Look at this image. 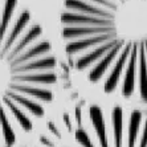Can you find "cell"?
Returning <instances> with one entry per match:
<instances>
[{
    "label": "cell",
    "instance_id": "obj_2",
    "mask_svg": "<svg viewBox=\"0 0 147 147\" xmlns=\"http://www.w3.org/2000/svg\"><path fill=\"white\" fill-rule=\"evenodd\" d=\"M57 60L42 25L19 0H0V147L31 133L53 101Z\"/></svg>",
    "mask_w": 147,
    "mask_h": 147
},
{
    "label": "cell",
    "instance_id": "obj_1",
    "mask_svg": "<svg viewBox=\"0 0 147 147\" xmlns=\"http://www.w3.org/2000/svg\"><path fill=\"white\" fill-rule=\"evenodd\" d=\"M65 52L92 84L105 93L147 101V0H64Z\"/></svg>",
    "mask_w": 147,
    "mask_h": 147
},
{
    "label": "cell",
    "instance_id": "obj_3",
    "mask_svg": "<svg viewBox=\"0 0 147 147\" xmlns=\"http://www.w3.org/2000/svg\"><path fill=\"white\" fill-rule=\"evenodd\" d=\"M140 122H142V113L139 110H133L129 122V133H127V147H135L137 137L139 134Z\"/></svg>",
    "mask_w": 147,
    "mask_h": 147
},
{
    "label": "cell",
    "instance_id": "obj_4",
    "mask_svg": "<svg viewBox=\"0 0 147 147\" xmlns=\"http://www.w3.org/2000/svg\"><path fill=\"white\" fill-rule=\"evenodd\" d=\"M139 147H147V119L144 122V127H143V133H142V138H140Z\"/></svg>",
    "mask_w": 147,
    "mask_h": 147
}]
</instances>
